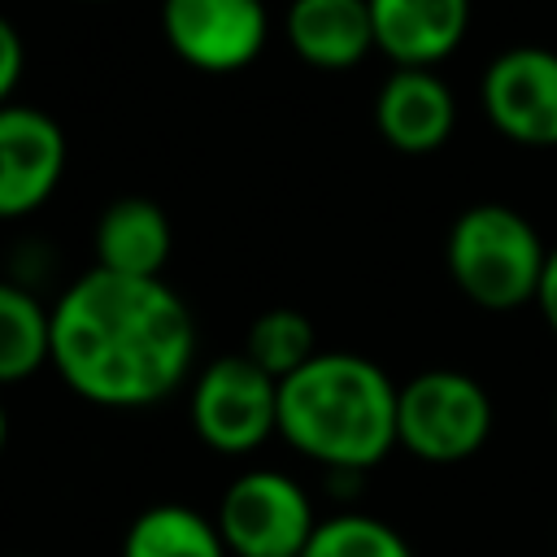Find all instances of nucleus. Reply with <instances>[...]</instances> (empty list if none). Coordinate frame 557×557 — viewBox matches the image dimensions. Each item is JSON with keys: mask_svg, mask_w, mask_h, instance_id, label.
<instances>
[{"mask_svg": "<svg viewBox=\"0 0 557 557\" xmlns=\"http://www.w3.org/2000/svg\"><path fill=\"white\" fill-rule=\"evenodd\" d=\"M196 361V322L165 278L91 265L52 305V370L104 409L165 400Z\"/></svg>", "mask_w": 557, "mask_h": 557, "instance_id": "f257e3e1", "label": "nucleus"}, {"mask_svg": "<svg viewBox=\"0 0 557 557\" xmlns=\"http://www.w3.org/2000/svg\"><path fill=\"white\" fill-rule=\"evenodd\" d=\"M400 387L361 352H318L278 383V435L326 474H366L396 448Z\"/></svg>", "mask_w": 557, "mask_h": 557, "instance_id": "f03ea898", "label": "nucleus"}, {"mask_svg": "<svg viewBox=\"0 0 557 557\" xmlns=\"http://www.w3.org/2000/svg\"><path fill=\"white\" fill-rule=\"evenodd\" d=\"M444 261L466 300L500 313L535 300L548 265V244L513 205L479 200L448 226Z\"/></svg>", "mask_w": 557, "mask_h": 557, "instance_id": "7ed1b4c3", "label": "nucleus"}, {"mask_svg": "<svg viewBox=\"0 0 557 557\" xmlns=\"http://www.w3.org/2000/svg\"><path fill=\"white\" fill-rule=\"evenodd\" d=\"M492 435V396L466 370H422L400 383L396 400V444L431 466H453L474 457Z\"/></svg>", "mask_w": 557, "mask_h": 557, "instance_id": "20e7f679", "label": "nucleus"}, {"mask_svg": "<svg viewBox=\"0 0 557 557\" xmlns=\"http://www.w3.org/2000/svg\"><path fill=\"white\" fill-rule=\"evenodd\" d=\"M187 418L205 448L222 457L257 453L270 435H278V379L244 352L213 357L191 383Z\"/></svg>", "mask_w": 557, "mask_h": 557, "instance_id": "39448f33", "label": "nucleus"}, {"mask_svg": "<svg viewBox=\"0 0 557 557\" xmlns=\"http://www.w3.org/2000/svg\"><path fill=\"white\" fill-rule=\"evenodd\" d=\"M213 522L231 557H300L322 518L292 474L244 470L226 483Z\"/></svg>", "mask_w": 557, "mask_h": 557, "instance_id": "423d86ee", "label": "nucleus"}, {"mask_svg": "<svg viewBox=\"0 0 557 557\" xmlns=\"http://www.w3.org/2000/svg\"><path fill=\"white\" fill-rule=\"evenodd\" d=\"M479 100L487 122L518 148H557V52L540 44L505 48L487 61Z\"/></svg>", "mask_w": 557, "mask_h": 557, "instance_id": "0eeeda50", "label": "nucleus"}, {"mask_svg": "<svg viewBox=\"0 0 557 557\" xmlns=\"http://www.w3.org/2000/svg\"><path fill=\"white\" fill-rule=\"evenodd\" d=\"M165 44L196 70H244L270 35L265 0H161Z\"/></svg>", "mask_w": 557, "mask_h": 557, "instance_id": "6e6552de", "label": "nucleus"}, {"mask_svg": "<svg viewBox=\"0 0 557 557\" xmlns=\"http://www.w3.org/2000/svg\"><path fill=\"white\" fill-rule=\"evenodd\" d=\"M65 174V131L35 104H0V222L35 213Z\"/></svg>", "mask_w": 557, "mask_h": 557, "instance_id": "1a4fd4ad", "label": "nucleus"}, {"mask_svg": "<svg viewBox=\"0 0 557 557\" xmlns=\"http://www.w3.org/2000/svg\"><path fill=\"white\" fill-rule=\"evenodd\" d=\"M374 48L396 70H431L470 30V0H370Z\"/></svg>", "mask_w": 557, "mask_h": 557, "instance_id": "9d476101", "label": "nucleus"}, {"mask_svg": "<svg viewBox=\"0 0 557 557\" xmlns=\"http://www.w3.org/2000/svg\"><path fill=\"white\" fill-rule=\"evenodd\" d=\"M379 135L409 157L444 148L457 126V100L435 70H392L374 96Z\"/></svg>", "mask_w": 557, "mask_h": 557, "instance_id": "9b49d317", "label": "nucleus"}, {"mask_svg": "<svg viewBox=\"0 0 557 557\" xmlns=\"http://www.w3.org/2000/svg\"><path fill=\"white\" fill-rule=\"evenodd\" d=\"M283 30L292 52L318 70H348L374 48L370 0H292Z\"/></svg>", "mask_w": 557, "mask_h": 557, "instance_id": "f8f14e48", "label": "nucleus"}, {"mask_svg": "<svg viewBox=\"0 0 557 557\" xmlns=\"http://www.w3.org/2000/svg\"><path fill=\"white\" fill-rule=\"evenodd\" d=\"M170 218L157 200L148 196H117L91 235L96 248V265L113 270V274H131V278H161L165 261H170Z\"/></svg>", "mask_w": 557, "mask_h": 557, "instance_id": "ddd939ff", "label": "nucleus"}, {"mask_svg": "<svg viewBox=\"0 0 557 557\" xmlns=\"http://www.w3.org/2000/svg\"><path fill=\"white\" fill-rule=\"evenodd\" d=\"M122 557H231L218 522L191 505L161 500L131 518Z\"/></svg>", "mask_w": 557, "mask_h": 557, "instance_id": "4468645a", "label": "nucleus"}, {"mask_svg": "<svg viewBox=\"0 0 557 557\" xmlns=\"http://www.w3.org/2000/svg\"><path fill=\"white\" fill-rule=\"evenodd\" d=\"M52 366V309L22 283L0 278V387Z\"/></svg>", "mask_w": 557, "mask_h": 557, "instance_id": "2eb2a0df", "label": "nucleus"}, {"mask_svg": "<svg viewBox=\"0 0 557 557\" xmlns=\"http://www.w3.org/2000/svg\"><path fill=\"white\" fill-rule=\"evenodd\" d=\"M318 331L313 322L300 313V309H265L252 326H248V339H244V357L257 361L270 379H292L300 366H309L318 357Z\"/></svg>", "mask_w": 557, "mask_h": 557, "instance_id": "dca6fc26", "label": "nucleus"}, {"mask_svg": "<svg viewBox=\"0 0 557 557\" xmlns=\"http://www.w3.org/2000/svg\"><path fill=\"white\" fill-rule=\"evenodd\" d=\"M300 557H413V548L392 522L361 509H339L313 527Z\"/></svg>", "mask_w": 557, "mask_h": 557, "instance_id": "f3484780", "label": "nucleus"}, {"mask_svg": "<svg viewBox=\"0 0 557 557\" xmlns=\"http://www.w3.org/2000/svg\"><path fill=\"white\" fill-rule=\"evenodd\" d=\"M22 61H26V48H22V35L17 26L0 13V104H9L17 78H22Z\"/></svg>", "mask_w": 557, "mask_h": 557, "instance_id": "a211bd4d", "label": "nucleus"}, {"mask_svg": "<svg viewBox=\"0 0 557 557\" xmlns=\"http://www.w3.org/2000/svg\"><path fill=\"white\" fill-rule=\"evenodd\" d=\"M535 305H540V318L548 322V331L557 335V244L548 248V265H544V278H540Z\"/></svg>", "mask_w": 557, "mask_h": 557, "instance_id": "6ab92c4d", "label": "nucleus"}, {"mask_svg": "<svg viewBox=\"0 0 557 557\" xmlns=\"http://www.w3.org/2000/svg\"><path fill=\"white\" fill-rule=\"evenodd\" d=\"M4 444H9V413H4V400H0V453H4Z\"/></svg>", "mask_w": 557, "mask_h": 557, "instance_id": "aec40b11", "label": "nucleus"}, {"mask_svg": "<svg viewBox=\"0 0 557 557\" xmlns=\"http://www.w3.org/2000/svg\"><path fill=\"white\" fill-rule=\"evenodd\" d=\"M553 422H557V392H553Z\"/></svg>", "mask_w": 557, "mask_h": 557, "instance_id": "412c9836", "label": "nucleus"}, {"mask_svg": "<svg viewBox=\"0 0 557 557\" xmlns=\"http://www.w3.org/2000/svg\"><path fill=\"white\" fill-rule=\"evenodd\" d=\"M17 557H22V553H17Z\"/></svg>", "mask_w": 557, "mask_h": 557, "instance_id": "4be33fe9", "label": "nucleus"}]
</instances>
